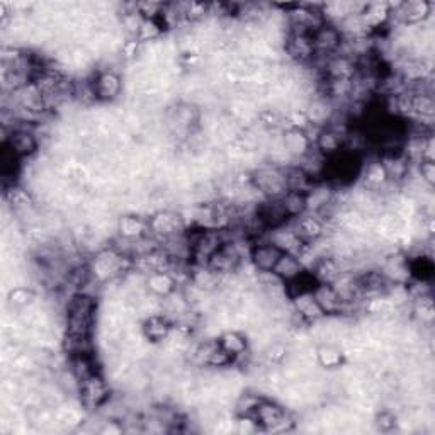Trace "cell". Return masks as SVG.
Returning <instances> with one entry per match:
<instances>
[{
	"label": "cell",
	"mask_w": 435,
	"mask_h": 435,
	"mask_svg": "<svg viewBox=\"0 0 435 435\" xmlns=\"http://www.w3.org/2000/svg\"><path fill=\"white\" fill-rule=\"evenodd\" d=\"M6 145L9 148L14 150V153L19 158L23 157H29V155H33L38 150V138L29 128L26 126H19L16 129H12L11 136L6 140Z\"/></svg>",
	"instance_id": "obj_10"
},
{
	"label": "cell",
	"mask_w": 435,
	"mask_h": 435,
	"mask_svg": "<svg viewBox=\"0 0 435 435\" xmlns=\"http://www.w3.org/2000/svg\"><path fill=\"white\" fill-rule=\"evenodd\" d=\"M364 182L365 189L369 191H378L379 187H385L387 184V175L385 167H382L381 162H374L371 165L365 167L364 172Z\"/></svg>",
	"instance_id": "obj_31"
},
{
	"label": "cell",
	"mask_w": 435,
	"mask_h": 435,
	"mask_svg": "<svg viewBox=\"0 0 435 435\" xmlns=\"http://www.w3.org/2000/svg\"><path fill=\"white\" fill-rule=\"evenodd\" d=\"M284 51L296 63H304L314 57L312 34H290L284 41Z\"/></svg>",
	"instance_id": "obj_8"
},
{
	"label": "cell",
	"mask_w": 435,
	"mask_h": 435,
	"mask_svg": "<svg viewBox=\"0 0 435 435\" xmlns=\"http://www.w3.org/2000/svg\"><path fill=\"white\" fill-rule=\"evenodd\" d=\"M143 330L146 340H152V342H163L167 338V335L170 334L172 325L169 318L163 316V314H153V316L145 318Z\"/></svg>",
	"instance_id": "obj_20"
},
{
	"label": "cell",
	"mask_w": 435,
	"mask_h": 435,
	"mask_svg": "<svg viewBox=\"0 0 435 435\" xmlns=\"http://www.w3.org/2000/svg\"><path fill=\"white\" fill-rule=\"evenodd\" d=\"M314 299L318 301L325 314L329 313H338L340 307V298L337 294V291L331 287V284H318L316 290H313Z\"/></svg>",
	"instance_id": "obj_26"
},
{
	"label": "cell",
	"mask_w": 435,
	"mask_h": 435,
	"mask_svg": "<svg viewBox=\"0 0 435 435\" xmlns=\"http://www.w3.org/2000/svg\"><path fill=\"white\" fill-rule=\"evenodd\" d=\"M101 432L102 434H111V432H113V434H121V429H119L118 425L114 424V422H111V424H107L106 427L101 430Z\"/></svg>",
	"instance_id": "obj_43"
},
{
	"label": "cell",
	"mask_w": 435,
	"mask_h": 435,
	"mask_svg": "<svg viewBox=\"0 0 435 435\" xmlns=\"http://www.w3.org/2000/svg\"><path fill=\"white\" fill-rule=\"evenodd\" d=\"M314 53H334L342 45V33L335 26L323 24L312 34Z\"/></svg>",
	"instance_id": "obj_11"
},
{
	"label": "cell",
	"mask_w": 435,
	"mask_h": 435,
	"mask_svg": "<svg viewBox=\"0 0 435 435\" xmlns=\"http://www.w3.org/2000/svg\"><path fill=\"white\" fill-rule=\"evenodd\" d=\"M162 36V28L158 26V23L155 19H145L143 24H141L140 33H138L136 40L141 43V45H148V43L157 41L158 38Z\"/></svg>",
	"instance_id": "obj_37"
},
{
	"label": "cell",
	"mask_w": 435,
	"mask_h": 435,
	"mask_svg": "<svg viewBox=\"0 0 435 435\" xmlns=\"http://www.w3.org/2000/svg\"><path fill=\"white\" fill-rule=\"evenodd\" d=\"M243 260V255L240 253L238 247H236L233 240L228 243H223L213 255L209 257L208 267L214 272L221 275H231L236 272L240 262Z\"/></svg>",
	"instance_id": "obj_4"
},
{
	"label": "cell",
	"mask_w": 435,
	"mask_h": 435,
	"mask_svg": "<svg viewBox=\"0 0 435 435\" xmlns=\"http://www.w3.org/2000/svg\"><path fill=\"white\" fill-rule=\"evenodd\" d=\"M184 226H186V221H184L182 214L170 209L155 211L152 218L148 219V228L153 231V235L162 236L163 240L179 235Z\"/></svg>",
	"instance_id": "obj_5"
},
{
	"label": "cell",
	"mask_w": 435,
	"mask_h": 435,
	"mask_svg": "<svg viewBox=\"0 0 435 435\" xmlns=\"http://www.w3.org/2000/svg\"><path fill=\"white\" fill-rule=\"evenodd\" d=\"M376 424L381 430H391L396 425V417L390 412H381L376 417Z\"/></svg>",
	"instance_id": "obj_42"
},
{
	"label": "cell",
	"mask_w": 435,
	"mask_h": 435,
	"mask_svg": "<svg viewBox=\"0 0 435 435\" xmlns=\"http://www.w3.org/2000/svg\"><path fill=\"white\" fill-rule=\"evenodd\" d=\"M257 430V420L248 415H242V419L236 422V432L240 434H252Z\"/></svg>",
	"instance_id": "obj_41"
},
{
	"label": "cell",
	"mask_w": 435,
	"mask_h": 435,
	"mask_svg": "<svg viewBox=\"0 0 435 435\" xmlns=\"http://www.w3.org/2000/svg\"><path fill=\"white\" fill-rule=\"evenodd\" d=\"M145 17L138 12V9L135 11H129L124 12L121 21H119V26H121V31L129 34V36H138V33H140L141 24H143Z\"/></svg>",
	"instance_id": "obj_36"
},
{
	"label": "cell",
	"mask_w": 435,
	"mask_h": 435,
	"mask_svg": "<svg viewBox=\"0 0 435 435\" xmlns=\"http://www.w3.org/2000/svg\"><path fill=\"white\" fill-rule=\"evenodd\" d=\"M6 201L7 204H11V208L17 211V213H31L34 209V197L31 192H28L26 189L14 187L12 186L6 192Z\"/></svg>",
	"instance_id": "obj_27"
},
{
	"label": "cell",
	"mask_w": 435,
	"mask_h": 435,
	"mask_svg": "<svg viewBox=\"0 0 435 435\" xmlns=\"http://www.w3.org/2000/svg\"><path fill=\"white\" fill-rule=\"evenodd\" d=\"M347 135H342V133L335 131L334 128L325 126L320 129V133H318L316 140H314V145H316V150L321 155H334L337 153L340 150V146H342L343 140H346Z\"/></svg>",
	"instance_id": "obj_22"
},
{
	"label": "cell",
	"mask_w": 435,
	"mask_h": 435,
	"mask_svg": "<svg viewBox=\"0 0 435 435\" xmlns=\"http://www.w3.org/2000/svg\"><path fill=\"white\" fill-rule=\"evenodd\" d=\"M415 313L422 323H432L434 320V303L430 298L422 296L419 303L415 307Z\"/></svg>",
	"instance_id": "obj_39"
},
{
	"label": "cell",
	"mask_w": 435,
	"mask_h": 435,
	"mask_svg": "<svg viewBox=\"0 0 435 435\" xmlns=\"http://www.w3.org/2000/svg\"><path fill=\"white\" fill-rule=\"evenodd\" d=\"M291 228L301 242H314L325 235V221L314 213H303L301 216H296Z\"/></svg>",
	"instance_id": "obj_7"
},
{
	"label": "cell",
	"mask_w": 435,
	"mask_h": 435,
	"mask_svg": "<svg viewBox=\"0 0 435 435\" xmlns=\"http://www.w3.org/2000/svg\"><path fill=\"white\" fill-rule=\"evenodd\" d=\"M34 296H36V294H34V291L31 290V287L16 286V287H12L11 291H9L7 301L12 308L19 309V312H21V309L31 307V304L34 303Z\"/></svg>",
	"instance_id": "obj_33"
},
{
	"label": "cell",
	"mask_w": 435,
	"mask_h": 435,
	"mask_svg": "<svg viewBox=\"0 0 435 435\" xmlns=\"http://www.w3.org/2000/svg\"><path fill=\"white\" fill-rule=\"evenodd\" d=\"M148 230H150L148 221L141 218V214L126 213L118 218V230L116 231H118L121 238L126 240L143 238Z\"/></svg>",
	"instance_id": "obj_14"
},
{
	"label": "cell",
	"mask_w": 435,
	"mask_h": 435,
	"mask_svg": "<svg viewBox=\"0 0 435 435\" xmlns=\"http://www.w3.org/2000/svg\"><path fill=\"white\" fill-rule=\"evenodd\" d=\"M262 400H264V398H260V396L253 395V393L238 395V396H236V402H235L236 412H238L240 415L252 417L253 412H255V408L258 407V403H260Z\"/></svg>",
	"instance_id": "obj_38"
},
{
	"label": "cell",
	"mask_w": 435,
	"mask_h": 435,
	"mask_svg": "<svg viewBox=\"0 0 435 435\" xmlns=\"http://www.w3.org/2000/svg\"><path fill=\"white\" fill-rule=\"evenodd\" d=\"M124 257L118 253L116 250H99L94 257L92 265H90V272L94 277L101 282L114 281L123 272Z\"/></svg>",
	"instance_id": "obj_3"
},
{
	"label": "cell",
	"mask_w": 435,
	"mask_h": 435,
	"mask_svg": "<svg viewBox=\"0 0 435 435\" xmlns=\"http://www.w3.org/2000/svg\"><path fill=\"white\" fill-rule=\"evenodd\" d=\"M391 16V9L387 4H365L364 12L360 14L364 21V26L369 29L378 28V26L385 24Z\"/></svg>",
	"instance_id": "obj_25"
},
{
	"label": "cell",
	"mask_w": 435,
	"mask_h": 435,
	"mask_svg": "<svg viewBox=\"0 0 435 435\" xmlns=\"http://www.w3.org/2000/svg\"><path fill=\"white\" fill-rule=\"evenodd\" d=\"M334 191L329 186H313L307 192V213H318L334 199Z\"/></svg>",
	"instance_id": "obj_28"
},
{
	"label": "cell",
	"mask_w": 435,
	"mask_h": 435,
	"mask_svg": "<svg viewBox=\"0 0 435 435\" xmlns=\"http://www.w3.org/2000/svg\"><path fill=\"white\" fill-rule=\"evenodd\" d=\"M94 92H96V99L99 102L116 101L123 92L121 75L113 70L97 73L96 80H94Z\"/></svg>",
	"instance_id": "obj_6"
},
{
	"label": "cell",
	"mask_w": 435,
	"mask_h": 435,
	"mask_svg": "<svg viewBox=\"0 0 435 435\" xmlns=\"http://www.w3.org/2000/svg\"><path fill=\"white\" fill-rule=\"evenodd\" d=\"M281 202H282L284 209H286L287 216L296 218V216H301L303 213H307V194L287 191L281 197Z\"/></svg>",
	"instance_id": "obj_30"
},
{
	"label": "cell",
	"mask_w": 435,
	"mask_h": 435,
	"mask_svg": "<svg viewBox=\"0 0 435 435\" xmlns=\"http://www.w3.org/2000/svg\"><path fill=\"white\" fill-rule=\"evenodd\" d=\"M282 145L292 158L304 157L312 150V141L304 135L303 129H286L282 131Z\"/></svg>",
	"instance_id": "obj_15"
},
{
	"label": "cell",
	"mask_w": 435,
	"mask_h": 435,
	"mask_svg": "<svg viewBox=\"0 0 435 435\" xmlns=\"http://www.w3.org/2000/svg\"><path fill=\"white\" fill-rule=\"evenodd\" d=\"M219 346H221L230 356L238 357L243 356L248 348V340L242 331L238 330H226L219 335Z\"/></svg>",
	"instance_id": "obj_24"
},
{
	"label": "cell",
	"mask_w": 435,
	"mask_h": 435,
	"mask_svg": "<svg viewBox=\"0 0 435 435\" xmlns=\"http://www.w3.org/2000/svg\"><path fill=\"white\" fill-rule=\"evenodd\" d=\"M262 352H264V359L267 364L279 365L286 360L287 354H290V348H287V346L282 342V340L275 338Z\"/></svg>",
	"instance_id": "obj_34"
},
{
	"label": "cell",
	"mask_w": 435,
	"mask_h": 435,
	"mask_svg": "<svg viewBox=\"0 0 435 435\" xmlns=\"http://www.w3.org/2000/svg\"><path fill=\"white\" fill-rule=\"evenodd\" d=\"M316 363L323 369H340L346 363V354H343L342 347L337 343H321L316 347Z\"/></svg>",
	"instance_id": "obj_19"
},
{
	"label": "cell",
	"mask_w": 435,
	"mask_h": 435,
	"mask_svg": "<svg viewBox=\"0 0 435 435\" xmlns=\"http://www.w3.org/2000/svg\"><path fill=\"white\" fill-rule=\"evenodd\" d=\"M272 272L277 275L281 281L292 282V281H296V279L303 275L304 267L298 260V257H296L294 253L284 252L281 258L277 260V264H275Z\"/></svg>",
	"instance_id": "obj_16"
},
{
	"label": "cell",
	"mask_w": 435,
	"mask_h": 435,
	"mask_svg": "<svg viewBox=\"0 0 435 435\" xmlns=\"http://www.w3.org/2000/svg\"><path fill=\"white\" fill-rule=\"evenodd\" d=\"M382 167H385L387 180H402L408 175V160L404 157H400V155H390V157H385L382 160Z\"/></svg>",
	"instance_id": "obj_32"
},
{
	"label": "cell",
	"mask_w": 435,
	"mask_h": 435,
	"mask_svg": "<svg viewBox=\"0 0 435 435\" xmlns=\"http://www.w3.org/2000/svg\"><path fill=\"white\" fill-rule=\"evenodd\" d=\"M420 179L424 180L427 186L432 187L435 184V163L424 160L420 163Z\"/></svg>",
	"instance_id": "obj_40"
},
{
	"label": "cell",
	"mask_w": 435,
	"mask_h": 435,
	"mask_svg": "<svg viewBox=\"0 0 435 435\" xmlns=\"http://www.w3.org/2000/svg\"><path fill=\"white\" fill-rule=\"evenodd\" d=\"M252 184L265 199H281L287 192L286 174L279 167H262L252 174Z\"/></svg>",
	"instance_id": "obj_2"
},
{
	"label": "cell",
	"mask_w": 435,
	"mask_h": 435,
	"mask_svg": "<svg viewBox=\"0 0 435 435\" xmlns=\"http://www.w3.org/2000/svg\"><path fill=\"white\" fill-rule=\"evenodd\" d=\"M72 373L75 374V378L79 379V382L82 385L84 381H87L90 376H94L96 371H94L92 363H90L89 354H75L72 359Z\"/></svg>",
	"instance_id": "obj_35"
},
{
	"label": "cell",
	"mask_w": 435,
	"mask_h": 435,
	"mask_svg": "<svg viewBox=\"0 0 435 435\" xmlns=\"http://www.w3.org/2000/svg\"><path fill=\"white\" fill-rule=\"evenodd\" d=\"M269 243H272L274 247H277L281 252L287 253H294L296 250L299 248L301 240L298 238V235L292 231V228H284L277 226L272 228L269 233Z\"/></svg>",
	"instance_id": "obj_23"
},
{
	"label": "cell",
	"mask_w": 435,
	"mask_h": 435,
	"mask_svg": "<svg viewBox=\"0 0 435 435\" xmlns=\"http://www.w3.org/2000/svg\"><path fill=\"white\" fill-rule=\"evenodd\" d=\"M96 303L87 294H75L67 307V335L89 337L94 325Z\"/></svg>",
	"instance_id": "obj_1"
},
{
	"label": "cell",
	"mask_w": 435,
	"mask_h": 435,
	"mask_svg": "<svg viewBox=\"0 0 435 435\" xmlns=\"http://www.w3.org/2000/svg\"><path fill=\"white\" fill-rule=\"evenodd\" d=\"M80 393H82V402L87 407H99L107 400L109 396V390H107L106 381L97 374L90 376L87 381H84L80 385Z\"/></svg>",
	"instance_id": "obj_12"
},
{
	"label": "cell",
	"mask_w": 435,
	"mask_h": 435,
	"mask_svg": "<svg viewBox=\"0 0 435 435\" xmlns=\"http://www.w3.org/2000/svg\"><path fill=\"white\" fill-rule=\"evenodd\" d=\"M282 253L284 252H281L277 247H274L272 243L265 242L253 245V247L250 248L248 258L252 260V264L257 267L258 272H272Z\"/></svg>",
	"instance_id": "obj_9"
},
{
	"label": "cell",
	"mask_w": 435,
	"mask_h": 435,
	"mask_svg": "<svg viewBox=\"0 0 435 435\" xmlns=\"http://www.w3.org/2000/svg\"><path fill=\"white\" fill-rule=\"evenodd\" d=\"M340 267L334 257H321L320 260L314 264V277L320 284H331L338 277Z\"/></svg>",
	"instance_id": "obj_29"
},
{
	"label": "cell",
	"mask_w": 435,
	"mask_h": 435,
	"mask_svg": "<svg viewBox=\"0 0 435 435\" xmlns=\"http://www.w3.org/2000/svg\"><path fill=\"white\" fill-rule=\"evenodd\" d=\"M253 417H255L258 424L270 430L286 417V413H284V410L277 403L269 402V400H262L255 408V412H253Z\"/></svg>",
	"instance_id": "obj_21"
},
{
	"label": "cell",
	"mask_w": 435,
	"mask_h": 435,
	"mask_svg": "<svg viewBox=\"0 0 435 435\" xmlns=\"http://www.w3.org/2000/svg\"><path fill=\"white\" fill-rule=\"evenodd\" d=\"M292 309L301 314L307 321H320L325 318V312H323L318 301L314 299L313 291H301L292 299Z\"/></svg>",
	"instance_id": "obj_13"
},
{
	"label": "cell",
	"mask_w": 435,
	"mask_h": 435,
	"mask_svg": "<svg viewBox=\"0 0 435 435\" xmlns=\"http://www.w3.org/2000/svg\"><path fill=\"white\" fill-rule=\"evenodd\" d=\"M175 279L174 275L167 270H158V272H152L146 275V290L152 294L158 296V298H167L175 291Z\"/></svg>",
	"instance_id": "obj_18"
},
{
	"label": "cell",
	"mask_w": 435,
	"mask_h": 435,
	"mask_svg": "<svg viewBox=\"0 0 435 435\" xmlns=\"http://www.w3.org/2000/svg\"><path fill=\"white\" fill-rule=\"evenodd\" d=\"M398 16L402 17L404 24L419 26L429 19L430 4L424 0H413V2H403L398 6Z\"/></svg>",
	"instance_id": "obj_17"
}]
</instances>
